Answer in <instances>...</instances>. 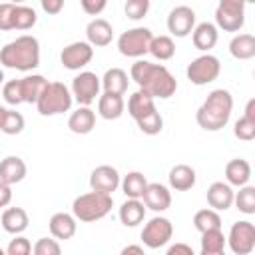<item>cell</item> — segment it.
I'll list each match as a JSON object with an SVG mask.
<instances>
[{"label":"cell","instance_id":"cell-1","mask_svg":"<svg viewBox=\"0 0 255 255\" xmlns=\"http://www.w3.org/2000/svg\"><path fill=\"white\" fill-rule=\"evenodd\" d=\"M129 78L139 86L141 92L151 96L153 100H167L175 94L177 90V80L175 76L161 64H151L147 60H137L131 64Z\"/></svg>","mask_w":255,"mask_h":255},{"label":"cell","instance_id":"cell-2","mask_svg":"<svg viewBox=\"0 0 255 255\" xmlns=\"http://www.w3.org/2000/svg\"><path fill=\"white\" fill-rule=\"evenodd\" d=\"M231 112H233V96L229 94V90L217 88L209 92L205 102L199 106V110L195 112V120L199 128H203L205 131H219L221 128L227 126Z\"/></svg>","mask_w":255,"mask_h":255},{"label":"cell","instance_id":"cell-3","mask_svg":"<svg viewBox=\"0 0 255 255\" xmlns=\"http://www.w3.org/2000/svg\"><path fill=\"white\" fill-rule=\"evenodd\" d=\"M0 64L12 70L30 72L40 66V42L34 36H18L0 48Z\"/></svg>","mask_w":255,"mask_h":255},{"label":"cell","instance_id":"cell-4","mask_svg":"<svg viewBox=\"0 0 255 255\" xmlns=\"http://www.w3.org/2000/svg\"><path fill=\"white\" fill-rule=\"evenodd\" d=\"M112 205H114L112 195L98 193V191H88V193H82L74 199L72 215L76 219L84 221V223H92V221H98V219L106 217L112 211Z\"/></svg>","mask_w":255,"mask_h":255},{"label":"cell","instance_id":"cell-5","mask_svg":"<svg viewBox=\"0 0 255 255\" xmlns=\"http://www.w3.org/2000/svg\"><path fill=\"white\" fill-rule=\"evenodd\" d=\"M72 102H74V98L66 84L48 82L36 102V108H38L40 116H58V114L68 112L72 108Z\"/></svg>","mask_w":255,"mask_h":255},{"label":"cell","instance_id":"cell-6","mask_svg":"<svg viewBox=\"0 0 255 255\" xmlns=\"http://www.w3.org/2000/svg\"><path fill=\"white\" fill-rule=\"evenodd\" d=\"M151 38H153L151 30H149V28H143V26L126 30V32L118 38V50H120L122 56H128V58H141L143 54H147Z\"/></svg>","mask_w":255,"mask_h":255},{"label":"cell","instance_id":"cell-7","mask_svg":"<svg viewBox=\"0 0 255 255\" xmlns=\"http://www.w3.org/2000/svg\"><path fill=\"white\" fill-rule=\"evenodd\" d=\"M215 22L225 32H239L245 24V2L221 0L215 8Z\"/></svg>","mask_w":255,"mask_h":255},{"label":"cell","instance_id":"cell-8","mask_svg":"<svg viewBox=\"0 0 255 255\" xmlns=\"http://www.w3.org/2000/svg\"><path fill=\"white\" fill-rule=\"evenodd\" d=\"M221 72V64L219 60L213 56V54H201L197 56L195 60L189 62L185 74H187V80L195 86H205V84H211L213 80H217Z\"/></svg>","mask_w":255,"mask_h":255},{"label":"cell","instance_id":"cell-9","mask_svg":"<svg viewBox=\"0 0 255 255\" xmlns=\"http://www.w3.org/2000/svg\"><path fill=\"white\" fill-rule=\"evenodd\" d=\"M225 243L235 255H249L255 249V225L247 219L235 221L225 237Z\"/></svg>","mask_w":255,"mask_h":255},{"label":"cell","instance_id":"cell-10","mask_svg":"<svg viewBox=\"0 0 255 255\" xmlns=\"http://www.w3.org/2000/svg\"><path fill=\"white\" fill-rule=\"evenodd\" d=\"M171 235H173V225L167 217H161V215L151 217L141 229V241L149 249H159L167 245Z\"/></svg>","mask_w":255,"mask_h":255},{"label":"cell","instance_id":"cell-11","mask_svg":"<svg viewBox=\"0 0 255 255\" xmlns=\"http://www.w3.org/2000/svg\"><path fill=\"white\" fill-rule=\"evenodd\" d=\"M100 78L94 74V72H80L74 80H72V98L80 104V106H86L90 108V104L100 96Z\"/></svg>","mask_w":255,"mask_h":255},{"label":"cell","instance_id":"cell-12","mask_svg":"<svg viewBox=\"0 0 255 255\" xmlns=\"http://www.w3.org/2000/svg\"><path fill=\"white\" fill-rule=\"evenodd\" d=\"M92 58H94V48L88 42H72L60 54V62L66 70H80L88 66Z\"/></svg>","mask_w":255,"mask_h":255},{"label":"cell","instance_id":"cell-13","mask_svg":"<svg viewBox=\"0 0 255 255\" xmlns=\"http://www.w3.org/2000/svg\"><path fill=\"white\" fill-rule=\"evenodd\" d=\"M193 28H195V12H193V8L181 4V6H175L169 12V16H167V30L173 36L185 38V36H189L193 32Z\"/></svg>","mask_w":255,"mask_h":255},{"label":"cell","instance_id":"cell-14","mask_svg":"<svg viewBox=\"0 0 255 255\" xmlns=\"http://www.w3.org/2000/svg\"><path fill=\"white\" fill-rule=\"evenodd\" d=\"M120 173L116 167L112 165H98L92 175H90V187L92 191H98V193H106V195H112L118 187H120Z\"/></svg>","mask_w":255,"mask_h":255},{"label":"cell","instance_id":"cell-15","mask_svg":"<svg viewBox=\"0 0 255 255\" xmlns=\"http://www.w3.org/2000/svg\"><path fill=\"white\" fill-rule=\"evenodd\" d=\"M141 199L147 209L157 211V213L169 209V205H171V193L163 183H147Z\"/></svg>","mask_w":255,"mask_h":255},{"label":"cell","instance_id":"cell-16","mask_svg":"<svg viewBox=\"0 0 255 255\" xmlns=\"http://www.w3.org/2000/svg\"><path fill=\"white\" fill-rule=\"evenodd\" d=\"M86 38H88V44L94 48H104L112 42L114 38V28L108 20L104 18H94L88 26H86Z\"/></svg>","mask_w":255,"mask_h":255},{"label":"cell","instance_id":"cell-17","mask_svg":"<svg viewBox=\"0 0 255 255\" xmlns=\"http://www.w3.org/2000/svg\"><path fill=\"white\" fill-rule=\"evenodd\" d=\"M233 195L235 191L231 189L229 183L223 181H215L207 187V203L213 211H225L233 205Z\"/></svg>","mask_w":255,"mask_h":255},{"label":"cell","instance_id":"cell-18","mask_svg":"<svg viewBox=\"0 0 255 255\" xmlns=\"http://www.w3.org/2000/svg\"><path fill=\"white\" fill-rule=\"evenodd\" d=\"M50 233L54 239H72L76 235V229H78V223H76V217L66 213V211H58L50 217Z\"/></svg>","mask_w":255,"mask_h":255},{"label":"cell","instance_id":"cell-19","mask_svg":"<svg viewBox=\"0 0 255 255\" xmlns=\"http://www.w3.org/2000/svg\"><path fill=\"white\" fill-rule=\"evenodd\" d=\"M28 223H30L28 213H26V209H22V207H8V209H4V213H2V217H0L2 229H4L6 233H12V235L24 233V231L28 229Z\"/></svg>","mask_w":255,"mask_h":255},{"label":"cell","instance_id":"cell-20","mask_svg":"<svg viewBox=\"0 0 255 255\" xmlns=\"http://www.w3.org/2000/svg\"><path fill=\"white\" fill-rule=\"evenodd\" d=\"M26 177V163L18 155H8L0 161V181L14 185Z\"/></svg>","mask_w":255,"mask_h":255},{"label":"cell","instance_id":"cell-21","mask_svg":"<svg viewBox=\"0 0 255 255\" xmlns=\"http://www.w3.org/2000/svg\"><path fill=\"white\" fill-rule=\"evenodd\" d=\"M68 128H70V131L80 133V135L90 133L96 128V114H94V110L92 108H86V106H80L76 112L70 114Z\"/></svg>","mask_w":255,"mask_h":255},{"label":"cell","instance_id":"cell-22","mask_svg":"<svg viewBox=\"0 0 255 255\" xmlns=\"http://www.w3.org/2000/svg\"><path fill=\"white\" fill-rule=\"evenodd\" d=\"M217 38H219L217 26L211 24V22H201V24H197V26L193 28V32H191L193 46H195L197 50H201V52H209V50L217 44Z\"/></svg>","mask_w":255,"mask_h":255},{"label":"cell","instance_id":"cell-23","mask_svg":"<svg viewBox=\"0 0 255 255\" xmlns=\"http://www.w3.org/2000/svg\"><path fill=\"white\" fill-rule=\"evenodd\" d=\"M225 179H227L229 185H235V187L247 185L249 179H251V165H249V161L241 159V157L231 159L225 165Z\"/></svg>","mask_w":255,"mask_h":255},{"label":"cell","instance_id":"cell-24","mask_svg":"<svg viewBox=\"0 0 255 255\" xmlns=\"http://www.w3.org/2000/svg\"><path fill=\"white\" fill-rule=\"evenodd\" d=\"M169 185L175 189V191H187V189H191L193 185H195V179H197V175H195V169L191 167V165H187V163H177V165H173L171 169H169Z\"/></svg>","mask_w":255,"mask_h":255},{"label":"cell","instance_id":"cell-25","mask_svg":"<svg viewBox=\"0 0 255 255\" xmlns=\"http://www.w3.org/2000/svg\"><path fill=\"white\" fill-rule=\"evenodd\" d=\"M151 112H155V100H153L151 96H147V94L141 92V90H137V92H133V94L129 96V100H128V114H129L135 122L141 120L143 116L151 114Z\"/></svg>","mask_w":255,"mask_h":255},{"label":"cell","instance_id":"cell-26","mask_svg":"<svg viewBox=\"0 0 255 255\" xmlns=\"http://www.w3.org/2000/svg\"><path fill=\"white\" fill-rule=\"evenodd\" d=\"M126 110V102H124V96H118V94H102L100 100H98V114L104 118V120H118Z\"/></svg>","mask_w":255,"mask_h":255},{"label":"cell","instance_id":"cell-27","mask_svg":"<svg viewBox=\"0 0 255 255\" xmlns=\"http://www.w3.org/2000/svg\"><path fill=\"white\" fill-rule=\"evenodd\" d=\"M100 82H102L106 94H118V96H124L128 90V84H129L128 74L122 68L106 70V74H104V78H100Z\"/></svg>","mask_w":255,"mask_h":255},{"label":"cell","instance_id":"cell-28","mask_svg":"<svg viewBox=\"0 0 255 255\" xmlns=\"http://www.w3.org/2000/svg\"><path fill=\"white\" fill-rule=\"evenodd\" d=\"M145 217V205L139 199H126L120 207V221L126 227H135Z\"/></svg>","mask_w":255,"mask_h":255},{"label":"cell","instance_id":"cell-29","mask_svg":"<svg viewBox=\"0 0 255 255\" xmlns=\"http://www.w3.org/2000/svg\"><path fill=\"white\" fill-rule=\"evenodd\" d=\"M48 80L40 74H32V76H24L20 80V90H22V100L26 104H36L40 94L44 92Z\"/></svg>","mask_w":255,"mask_h":255},{"label":"cell","instance_id":"cell-30","mask_svg":"<svg viewBox=\"0 0 255 255\" xmlns=\"http://www.w3.org/2000/svg\"><path fill=\"white\" fill-rule=\"evenodd\" d=\"M229 52L235 60H251L255 56V36L253 34H237L229 42Z\"/></svg>","mask_w":255,"mask_h":255},{"label":"cell","instance_id":"cell-31","mask_svg":"<svg viewBox=\"0 0 255 255\" xmlns=\"http://www.w3.org/2000/svg\"><path fill=\"white\" fill-rule=\"evenodd\" d=\"M120 185H122V191H124V195L128 199H141V195H143V191L147 187V179H145V175L141 171H129L120 181Z\"/></svg>","mask_w":255,"mask_h":255},{"label":"cell","instance_id":"cell-32","mask_svg":"<svg viewBox=\"0 0 255 255\" xmlns=\"http://www.w3.org/2000/svg\"><path fill=\"white\" fill-rule=\"evenodd\" d=\"M153 58L165 62V60H171L173 54H175V42L169 38V36H153L151 42H149V50H147Z\"/></svg>","mask_w":255,"mask_h":255},{"label":"cell","instance_id":"cell-33","mask_svg":"<svg viewBox=\"0 0 255 255\" xmlns=\"http://www.w3.org/2000/svg\"><path fill=\"white\" fill-rule=\"evenodd\" d=\"M193 225L199 233H205V231H213V229H221V217L217 211L213 209H199L195 215H193Z\"/></svg>","mask_w":255,"mask_h":255},{"label":"cell","instance_id":"cell-34","mask_svg":"<svg viewBox=\"0 0 255 255\" xmlns=\"http://www.w3.org/2000/svg\"><path fill=\"white\" fill-rule=\"evenodd\" d=\"M233 203L235 207L245 213V215H253L255 213V187L253 185H243L239 187V191L233 195Z\"/></svg>","mask_w":255,"mask_h":255},{"label":"cell","instance_id":"cell-35","mask_svg":"<svg viewBox=\"0 0 255 255\" xmlns=\"http://www.w3.org/2000/svg\"><path fill=\"white\" fill-rule=\"evenodd\" d=\"M38 16L36 10L32 6H24V4H16L14 10V30H30L36 24Z\"/></svg>","mask_w":255,"mask_h":255},{"label":"cell","instance_id":"cell-36","mask_svg":"<svg viewBox=\"0 0 255 255\" xmlns=\"http://www.w3.org/2000/svg\"><path fill=\"white\" fill-rule=\"evenodd\" d=\"M135 124H137V128H139L145 135H157V133L163 129V118L159 116L157 110L151 112V114H147V116H143V118L137 120Z\"/></svg>","mask_w":255,"mask_h":255},{"label":"cell","instance_id":"cell-37","mask_svg":"<svg viewBox=\"0 0 255 255\" xmlns=\"http://www.w3.org/2000/svg\"><path fill=\"white\" fill-rule=\"evenodd\" d=\"M225 249V235L221 229L201 233V251H223Z\"/></svg>","mask_w":255,"mask_h":255},{"label":"cell","instance_id":"cell-38","mask_svg":"<svg viewBox=\"0 0 255 255\" xmlns=\"http://www.w3.org/2000/svg\"><path fill=\"white\" fill-rule=\"evenodd\" d=\"M24 116L20 112H14V110H8L6 112V120L2 124V131L8 133V135H16L24 129Z\"/></svg>","mask_w":255,"mask_h":255},{"label":"cell","instance_id":"cell-39","mask_svg":"<svg viewBox=\"0 0 255 255\" xmlns=\"http://www.w3.org/2000/svg\"><path fill=\"white\" fill-rule=\"evenodd\" d=\"M32 255H62V247L56 239L50 237H40L32 245Z\"/></svg>","mask_w":255,"mask_h":255},{"label":"cell","instance_id":"cell-40","mask_svg":"<svg viewBox=\"0 0 255 255\" xmlns=\"http://www.w3.org/2000/svg\"><path fill=\"white\" fill-rule=\"evenodd\" d=\"M149 10V0H128L124 6V12L129 20H139L147 14Z\"/></svg>","mask_w":255,"mask_h":255},{"label":"cell","instance_id":"cell-41","mask_svg":"<svg viewBox=\"0 0 255 255\" xmlns=\"http://www.w3.org/2000/svg\"><path fill=\"white\" fill-rule=\"evenodd\" d=\"M2 96H4V100H6L10 106L24 104V100H22V90H20V80H10V82H6L4 88H2Z\"/></svg>","mask_w":255,"mask_h":255},{"label":"cell","instance_id":"cell-42","mask_svg":"<svg viewBox=\"0 0 255 255\" xmlns=\"http://www.w3.org/2000/svg\"><path fill=\"white\" fill-rule=\"evenodd\" d=\"M233 133H235V137H239V139H243V141H251V139H255V122H249V120H245L243 116L235 122V126H233Z\"/></svg>","mask_w":255,"mask_h":255},{"label":"cell","instance_id":"cell-43","mask_svg":"<svg viewBox=\"0 0 255 255\" xmlns=\"http://www.w3.org/2000/svg\"><path fill=\"white\" fill-rule=\"evenodd\" d=\"M6 255H32V243H30V239H26L24 235H16L8 243Z\"/></svg>","mask_w":255,"mask_h":255},{"label":"cell","instance_id":"cell-44","mask_svg":"<svg viewBox=\"0 0 255 255\" xmlns=\"http://www.w3.org/2000/svg\"><path fill=\"white\" fill-rule=\"evenodd\" d=\"M14 10L16 4L12 2H4L0 4V30H14Z\"/></svg>","mask_w":255,"mask_h":255},{"label":"cell","instance_id":"cell-45","mask_svg":"<svg viewBox=\"0 0 255 255\" xmlns=\"http://www.w3.org/2000/svg\"><path fill=\"white\" fill-rule=\"evenodd\" d=\"M80 4H82V10H84L86 14H90V16H98V14L108 6L106 0H82Z\"/></svg>","mask_w":255,"mask_h":255},{"label":"cell","instance_id":"cell-46","mask_svg":"<svg viewBox=\"0 0 255 255\" xmlns=\"http://www.w3.org/2000/svg\"><path fill=\"white\" fill-rule=\"evenodd\" d=\"M165 255H195V253L187 243H173V245H169Z\"/></svg>","mask_w":255,"mask_h":255},{"label":"cell","instance_id":"cell-47","mask_svg":"<svg viewBox=\"0 0 255 255\" xmlns=\"http://www.w3.org/2000/svg\"><path fill=\"white\" fill-rule=\"evenodd\" d=\"M40 6H42V10L48 12V14H58V12L64 8V0H42Z\"/></svg>","mask_w":255,"mask_h":255},{"label":"cell","instance_id":"cell-48","mask_svg":"<svg viewBox=\"0 0 255 255\" xmlns=\"http://www.w3.org/2000/svg\"><path fill=\"white\" fill-rule=\"evenodd\" d=\"M12 201V185L0 181V207H6Z\"/></svg>","mask_w":255,"mask_h":255},{"label":"cell","instance_id":"cell-49","mask_svg":"<svg viewBox=\"0 0 255 255\" xmlns=\"http://www.w3.org/2000/svg\"><path fill=\"white\" fill-rule=\"evenodd\" d=\"M243 118H245V120H249V122H255V98H251V100L247 102Z\"/></svg>","mask_w":255,"mask_h":255},{"label":"cell","instance_id":"cell-50","mask_svg":"<svg viewBox=\"0 0 255 255\" xmlns=\"http://www.w3.org/2000/svg\"><path fill=\"white\" fill-rule=\"evenodd\" d=\"M120 255H145V253H143V249L139 245H126L120 251Z\"/></svg>","mask_w":255,"mask_h":255},{"label":"cell","instance_id":"cell-51","mask_svg":"<svg viewBox=\"0 0 255 255\" xmlns=\"http://www.w3.org/2000/svg\"><path fill=\"white\" fill-rule=\"evenodd\" d=\"M6 108L4 106H0V129H2V124H4V120H6Z\"/></svg>","mask_w":255,"mask_h":255},{"label":"cell","instance_id":"cell-52","mask_svg":"<svg viewBox=\"0 0 255 255\" xmlns=\"http://www.w3.org/2000/svg\"><path fill=\"white\" fill-rule=\"evenodd\" d=\"M199 255H225V249L223 251H201Z\"/></svg>","mask_w":255,"mask_h":255},{"label":"cell","instance_id":"cell-53","mask_svg":"<svg viewBox=\"0 0 255 255\" xmlns=\"http://www.w3.org/2000/svg\"><path fill=\"white\" fill-rule=\"evenodd\" d=\"M4 82V72H2V68H0V84Z\"/></svg>","mask_w":255,"mask_h":255},{"label":"cell","instance_id":"cell-54","mask_svg":"<svg viewBox=\"0 0 255 255\" xmlns=\"http://www.w3.org/2000/svg\"><path fill=\"white\" fill-rule=\"evenodd\" d=\"M0 255H6V251H4V249H2V247H0Z\"/></svg>","mask_w":255,"mask_h":255}]
</instances>
